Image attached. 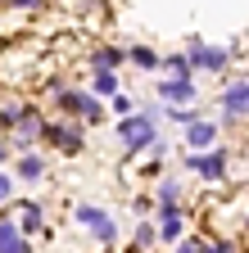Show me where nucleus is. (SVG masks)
Listing matches in <instances>:
<instances>
[{
	"label": "nucleus",
	"mask_w": 249,
	"mask_h": 253,
	"mask_svg": "<svg viewBox=\"0 0 249 253\" xmlns=\"http://www.w3.org/2000/svg\"><path fill=\"white\" fill-rule=\"evenodd\" d=\"M154 118H163V109H141L132 118L118 122V140L127 145V154H141V149H159V131H154Z\"/></svg>",
	"instance_id": "1"
},
{
	"label": "nucleus",
	"mask_w": 249,
	"mask_h": 253,
	"mask_svg": "<svg viewBox=\"0 0 249 253\" xmlns=\"http://www.w3.org/2000/svg\"><path fill=\"white\" fill-rule=\"evenodd\" d=\"M54 95H59V109L73 113V118H86V122H100L104 109H100V95H82V90H68L54 82Z\"/></svg>",
	"instance_id": "2"
},
{
	"label": "nucleus",
	"mask_w": 249,
	"mask_h": 253,
	"mask_svg": "<svg viewBox=\"0 0 249 253\" xmlns=\"http://www.w3.org/2000/svg\"><path fill=\"white\" fill-rule=\"evenodd\" d=\"M82 226L96 235V240H104V244H113L118 240V226H113V217L104 212V208H96V204H77V212H73Z\"/></svg>",
	"instance_id": "3"
},
{
	"label": "nucleus",
	"mask_w": 249,
	"mask_h": 253,
	"mask_svg": "<svg viewBox=\"0 0 249 253\" xmlns=\"http://www.w3.org/2000/svg\"><path fill=\"white\" fill-rule=\"evenodd\" d=\"M186 59H191V68H208V73H222L227 68V50H217V45H204V41H186Z\"/></svg>",
	"instance_id": "4"
},
{
	"label": "nucleus",
	"mask_w": 249,
	"mask_h": 253,
	"mask_svg": "<svg viewBox=\"0 0 249 253\" xmlns=\"http://www.w3.org/2000/svg\"><path fill=\"white\" fill-rule=\"evenodd\" d=\"M186 168H195L204 181H227V149H213V154H186Z\"/></svg>",
	"instance_id": "5"
},
{
	"label": "nucleus",
	"mask_w": 249,
	"mask_h": 253,
	"mask_svg": "<svg viewBox=\"0 0 249 253\" xmlns=\"http://www.w3.org/2000/svg\"><path fill=\"white\" fill-rule=\"evenodd\" d=\"M222 113L227 118H249V77H240L222 90Z\"/></svg>",
	"instance_id": "6"
},
{
	"label": "nucleus",
	"mask_w": 249,
	"mask_h": 253,
	"mask_svg": "<svg viewBox=\"0 0 249 253\" xmlns=\"http://www.w3.org/2000/svg\"><path fill=\"white\" fill-rule=\"evenodd\" d=\"M159 95L168 100V109H191V100H195V82H177V77H168V82H159Z\"/></svg>",
	"instance_id": "7"
},
{
	"label": "nucleus",
	"mask_w": 249,
	"mask_h": 253,
	"mask_svg": "<svg viewBox=\"0 0 249 253\" xmlns=\"http://www.w3.org/2000/svg\"><path fill=\"white\" fill-rule=\"evenodd\" d=\"M46 140H54L64 154H82V126L64 122V126H46Z\"/></svg>",
	"instance_id": "8"
},
{
	"label": "nucleus",
	"mask_w": 249,
	"mask_h": 253,
	"mask_svg": "<svg viewBox=\"0 0 249 253\" xmlns=\"http://www.w3.org/2000/svg\"><path fill=\"white\" fill-rule=\"evenodd\" d=\"M0 253H32L27 235L18 231V221H9V217H0Z\"/></svg>",
	"instance_id": "9"
},
{
	"label": "nucleus",
	"mask_w": 249,
	"mask_h": 253,
	"mask_svg": "<svg viewBox=\"0 0 249 253\" xmlns=\"http://www.w3.org/2000/svg\"><path fill=\"white\" fill-rule=\"evenodd\" d=\"M204 145H217V122H195V126H186V149H204Z\"/></svg>",
	"instance_id": "10"
},
{
	"label": "nucleus",
	"mask_w": 249,
	"mask_h": 253,
	"mask_svg": "<svg viewBox=\"0 0 249 253\" xmlns=\"http://www.w3.org/2000/svg\"><path fill=\"white\" fill-rule=\"evenodd\" d=\"M41 226H46V208H41V204H32V199L18 204V231H23V235H37Z\"/></svg>",
	"instance_id": "11"
},
{
	"label": "nucleus",
	"mask_w": 249,
	"mask_h": 253,
	"mask_svg": "<svg viewBox=\"0 0 249 253\" xmlns=\"http://www.w3.org/2000/svg\"><path fill=\"white\" fill-rule=\"evenodd\" d=\"M181 235V208H159V240Z\"/></svg>",
	"instance_id": "12"
},
{
	"label": "nucleus",
	"mask_w": 249,
	"mask_h": 253,
	"mask_svg": "<svg viewBox=\"0 0 249 253\" xmlns=\"http://www.w3.org/2000/svg\"><path fill=\"white\" fill-rule=\"evenodd\" d=\"M91 86H96V95H109V100H118V73H113V68H96Z\"/></svg>",
	"instance_id": "13"
},
{
	"label": "nucleus",
	"mask_w": 249,
	"mask_h": 253,
	"mask_svg": "<svg viewBox=\"0 0 249 253\" xmlns=\"http://www.w3.org/2000/svg\"><path fill=\"white\" fill-rule=\"evenodd\" d=\"M41 172H46V163H41L37 154H27V158H18V181H37Z\"/></svg>",
	"instance_id": "14"
},
{
	"label": "nucleus",
	"mask_w": 249,
	"mask_h": 253,
	"mask_svg": "<svg viewBox=\"0 0 249 253\" xmlns=\"http://www.w3.org/2000/svg\"><path fill=\"white\" fill-rule=\"evenodd\" d=\"M163 63H168V73H172L177 82H191V73H195V68H191V59H186V54H168Z\"/></svg>",
	"instance_id": "15"
},
{
	"label": "nucleus",
	"mask_w": 249,
	"mask_h": 253,
	"mask_svg": "<svg viewBox=\"0 0 249 253\" xmlns=\"http://www.w3.org/2000/svg\"><path fill=\"white\" fill-rule=\"evenodd\" d=\"M181 204V185L177 181H159V208H177Z\"/></svg>",
	"instance_id": "16"
},
{
	"label": "nucleus",
	"mask_w": 249,
	"mask_h": 253,
	"mask_svg": "<svg viewBox=\"0 0 249 253\" xmlns=\"http://www.w3.org/2000/svg\"><path fill=\"white\" fill-rule=\"evenodd\" d=\"M127 59L118 45H104V50H96V68H118V63Z\"/></svg>",
	"instance_id": "17"
},
{
	"label": "nucleus",
	"mask_w": 249,
	"mask_h": 253,
	"mask_svg": "<svg viewBox=\"0 0 249 253\" xmlns=\"http://www.w3.org/2000/svg\"><path fill=\"white\" fill-rule=\"evenodd\" d=\"M132 63L136 68H159V54H154L149 45H132Z\"/></svg>",
	"instance_id": "18"
},
{
	"label": "nucleus",
	"mask_w": 249,
	"mask_h": 253,
	"mask_svg": "<svg viewBox=\"0 0 249 253\" xmlns=\"http://www.w3.org/2000/svg\"><path fill=\"white\" fill-rule=\"evenodd\" d=\"M154 240H159V226H154V221H141L136 226V249H149Z\"/></svg>",
	"instance_id": "19"
},
{
	"label": "nucleus",
	"mask_w": 249,
	"mask_h": 253,
	"mask_svg": "<svg viewBox=\"0 0 249 253\" xmlns=\"http://www.w3.org/2000/svg\"><path fill=\"white\" fill-rule=\"evenodd\" d=\"M195 253H236L231 240H208V244H195Z\"/></svg>",
	"instance_id": "20"
},
{
	"label": "nucleus",
	"mask_w": 249,
	"mask_h": 253,
	"mask_svg": "<svg viewBox=\"0 0 249 253\" xmlns=\"http://www.w3.org/2000/svg\"><path fill=\"white\" fill-rule=\"evenodd\" d=\"M9 195H14V176L0 172V204H9Z\"/></svg>",
	"instance_id": "21"
},
{
	"label": "nucleus",
	"mask_w": 249,
	"mask_h": 253,
	"mask_svg": "<svg viewBox=\"0 0 249 253\" xmlns=\"http://www.w3.org/2000/svg\"><path fill=\"white\" fill-rule=\"evenodd\" d=\"M9 5H14V9H37L41 0H9Z\"/></svg>",
	"instance_id": "22"
},
{
	"label": "nucleus",
	"mask_w": 249,
	"mask_h": 253,
	"mask_svg": "<svg viewBox=\"0 0 249 253\" xmlns=\"http://www.w3.org/2000/svg\"><path fill=\"white\" fill-rule=\"evenodd\" d=\"M5 158H9V149H5V140H0V163H5Z\"/></svg>",
	"instance_id": "23"
},
{
	"label": "nucleus",
	"mask_w": 249,
	"mask_h": 253,
	"mask_svg": "<svg viewBox=\"0 0 249 253\" xmlns=\"http://www.w3.org/2000/svg\"><path fill=\"white\" fill-rule=\"evenodd\" d=\"M245 226H249V221H245Z\"/></svg>",
	"instance_id": "24"
}]
</instances>
